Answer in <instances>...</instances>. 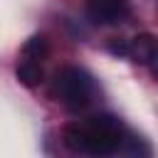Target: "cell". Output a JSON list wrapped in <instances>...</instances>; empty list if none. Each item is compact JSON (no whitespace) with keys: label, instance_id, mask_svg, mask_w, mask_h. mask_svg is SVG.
<instances>
[{"label":"cell","instance_id":"5b68a950","mask_svg":"<svg viewBox=\"0 0 158 158\" xmlns=\"http://www.w3.org/2000/svg\"><path fill=\"white\" fill-rule=\"evenodd\" d=\"M42 77H44V72H42V67H40L37 59H25V62L17 67V79H20L25 86H37V84L42 81Z\"/></svg>","mask_w":158,"mask_h":158},{"label":"cell","instance_id":"7a4b0ae2","mask_svg":"<svg viewBox=\"0 0 158 158\" xmlns=\"http://www.w3.org/2000/svg\"><path fill=\"white\" fill-rule=\"evenodd\" d=\"M91 77L79 67H62L54 74V94L69 111H79L91 101Z\"/></svg>","mask_w":158,"mask_h":158},{"label":"cell","instance_id":"3957f363","mask_svg":"<svg viewBox=\"0 0 158 158\" xmlns=\"http://www.w3.org/2000/svg\"><path fill=\"white\" fill-rule=\"evenodd\" d=\"M86 12L96 25H118L128 17V0H86Z\"/></svg>","mask_w":158,"mask_h":158},{"label":"cell","instance_id":"8992f818","mask_svg":"<svg viewBox=\"0 0 158 158\" xmlns=\"http://www.w3.org/2000/svg\"><path fill=\"white\" fill-rule=\"evenodd\" d=\"M22 54H25V59H42L47 54V40L42 35L30 37L25 42V47H22Z\"/></svg>","mask_w":158,"mask_h":158},{"label":"cell","instance_id":"6da1fadb","mask_svg":"<svg viewBox=\"0 0 158 158\" xmlns=\"http://www.w3.org/2000/svg\"><path fill=\"white\" fill-rule=\"evenodd\" d=\"M62 141L74 153L111 156V153L121 151V146L126 141V131L116 116L99 114V116H91L86 123H67Z\"/></svg>","mask_w":158,"mask_h":158},{"label":"cell","instance_id":"52a82bcc","mask_svg":"<svg viewBox=\"0 0 158 158\" xmlns=\"http://www.w3.org/2000/svg\"><path fill=\"white\" fill-rule=\"evenodd\" d=\"M109 49H111L114 54H118V57H126V54H128V42H123V40L111 42V44H109Z\"/></svg>","mask_w":158,"mask_h":158},{"label":"cell","instance_id":"277c9868","mask_svg":"<svg viewBox=\"0 0 158 158\" xmlns=\"http://www.w3.org/2000/svg\"><path fill=\"white\" fill-rule=\"evenodd\" d=\"M126 57H131L138 64H153V59H156V40L151 35H146V32L133 37L128 42V54Z\"/></svg>","mask_w":158,"mask_h":158}]
</instances>
